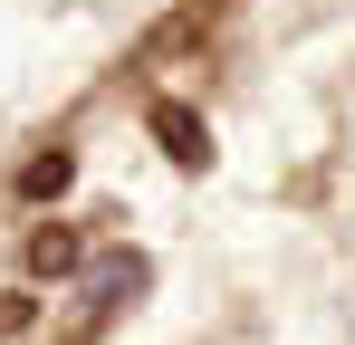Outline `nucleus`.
Returning <instances> with one entry per match:
<instances>
[{"instance_id": "1", "label": "nucleus", "mask_w": 355, "mask_h": 345, "mask_svg": "<svg viewBox=\"0 0 355 345\" xmlns=\"http://www.w3.org/2000/svg\"><path fill=\"white\" fill-rule=\"evenodd\" d=\"M154 134H164V154L182 172H211V134H202V115L182 106V96H154Z\"/></svg>"}, {"instance_id": "2", "label": "nucleus", "mask_w": 355, "mask_h": 345, "mask_svg": "<svg viewBox=\"0 0 355 345\" xmlns=\"http://www.w3.org/2000/svg\"><path fill=\"white\" fill-rule=\"evenodd\" d=\"M77 259H87V240H77L67 221H39L29 240H19V269H29V278H77Z\"/></svg>"}, {"instance_id": "3", "label": "nucleus", "mask_w": 355, "mask_h": 345, "mask_svg": "<svg viewBox=\"0 0 355 345\" xmlns=\"http://www.w3.org/2000/svg\"><path fill=\"white\" fill-rule=\"evenodd\" d=\"M221 10H231V0H182V10H164V19L144 29V57H173V48H192V39H202V29H211Z\"/></svg>"}, {"instance_id": "4", "label": "nucleus", "mask_w": 355, "mask_h": 345, "mask_svg": "<svg viewBox=\"0 0 355 345\" xmlns=\"http://www.w3.org/2000/svg\"><path fill=\"white\" fill-rule=\"evenodd\" d=\"M67 182H77V154L49 144V154H29V163H19V202H58Z\"/></svg>"}, {"instance_id": "5", "label": "nucleus", "mask_w": 355, "mask_h": 345, "mask_svg": "<svg viewBox=\"0 0 355 345\" xmlns=\"http://www.w3.org/2000/svg\"><path fill=\"white\" fill-rule=\"evenodd\" d=\"M29 326H39V297H29V288H10V297H0V345L29 336Z\"/></svg>"}]
</instances>
